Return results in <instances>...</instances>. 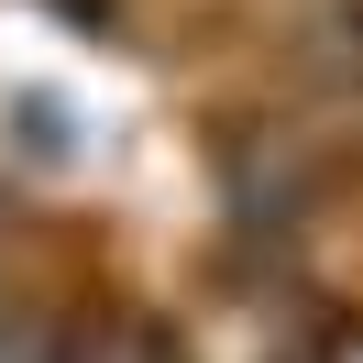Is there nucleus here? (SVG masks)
I'll return each instance as SVG.
<instances>
[{
    "label": "nucleus",
    "mask_w": 363,
    "mask_h": 363,
    "mask_svg": "<svg viewBox=\"0 0 363 363\" xmlns=\"http://www.w3.org/2000/svg\"><path fill=\"white\" fill-rule=\"evenodd\" d=\"M0 363H67V319H55V308H23V297H0Z\"/></svg>",
    "instance_id": "2"
},
{
    "label": "nucleus",
    "mask_w": 363,
    "mask_h": 363,
    "mask_svg": "<svg viewBox=\"0 0 363 363\" xmlns=\"http://www.w3.org/2000/svg\"><path fill=\"white\" fill-rule=\"evenodd\" d=\"M67 363H177V341L155 319H99V330H67Z\"/></svg>",
    "instance_id": "1"
}]
</instances>
